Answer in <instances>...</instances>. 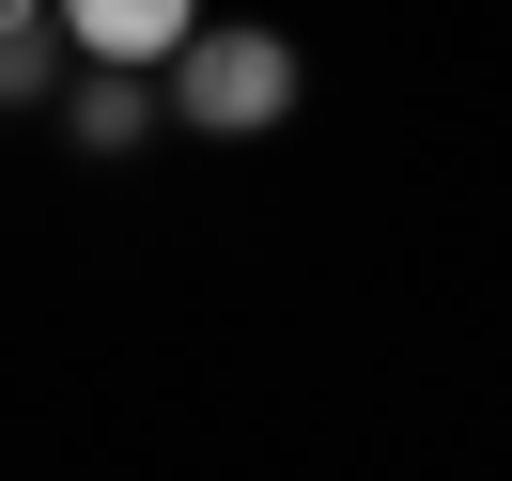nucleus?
<instances>
[{"label":"nucleus","mask_w":512,"mask_h":481,"mask_svg":"<svg viewBox=\"0 0 512 481\" xmlns=\"http://www.w3.org/2000/svg\"><path fill=\"white\" fill-rule=\"evenodd\" d=\"M125 140H140V78L94 63V78H78V156H125Z\"/></svg>","instance_id":"obj_3"},{"label":"nucleus","mask_w":512,"mask_h":481,"mask_svg":"<svg viewBox=\"0 0 512 481\" xmlns=\"http://www.w3.org/2000/svg\"><path fill=\"white\" fill-rule=\"evenodd\" d=\"M0 32H47V0H0Z\"/></svg>","instance_id":"obj_4"},{"label":"nucleus","mask_w":512,"mask_h":481,"mask_svg":"<svg viewBox=\"0 0 512 481\" xmlns=\"http://www.w3.org/2000/svg\"><path fill=\"white\" fill-rule=\"evenodd\" d=\"M171 109H187L202 140L295 125V47H280V32H187V47H171Z\"/></svg>","instance_id":"obj_1"},{"label":"nucleus","mask_w":512,"mask_h":481,"mask_svg":"<svg viewBox=\"0 0 512 481\" xmlns=\"http://www.w3.org/2000/svg\"><path fill=\"white\" fill-rule=\"evenodd\" d=\"M47 32H63L78 63H125L140 78V63H171V47L202 32V0H47Z\"/></svg>","instance_id":"obj_2"}]
</instances>
